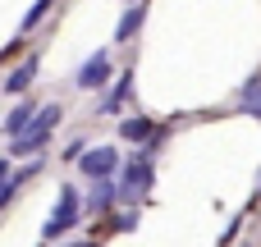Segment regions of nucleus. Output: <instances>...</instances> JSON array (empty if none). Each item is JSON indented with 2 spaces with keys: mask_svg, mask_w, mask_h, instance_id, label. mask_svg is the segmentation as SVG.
<instances>
[{
  "mask_svg": "<svg viewBox=\"0 0 261 247\" xmlns=\"http://www.w3.org/2000/svg\"><path fill=\"white\" fill-rule=\"evenodd\" d=\"M55 124H60V105H41L37 110V119L14 138V147H9V156H37L46 142H50V133H55Z\"/></svg>",
  "mask_w": 261,
  "mask_h": 247,
  "instance_id": "f257e3e1",
  "label": "nucleus"
},
{
  "mask_svg": "<svg viewBox=\"0 0 261 247\" xmlns=\"http://www.w3.org/2000/svg\"><path fill=\"white\" fill-rule=\"evenodd\" d=\"M147 188H151V165H147V156H133L124 165V179L115 183V197L119 202H138V197H147Z\"/></svg>",
  "mask_w": 261,
  "mask_h": 247,
  "instance_id": "f03ea898",
  "label": "nucleus"
},
{
  "mask_svg": "<svg viewBox=\"0 0 261 247\" xmlns=\"http://www.w3.org/2000/svg\"><path fill=\"white\" fill-rule=\"evenodd\" d=\"M78 225V193L73 188H60V206H55V215L46 220V238H60V234H69Z\"/></svg>",
  "mask_w": 261,
  "mask_h": 247,
  "instance_id": "7ed1b4c3",
  "label": "nucleus"
},
{
  "mask_svg": "<svg viewBox=\"0 0 261 247\" xmlns=\"http://www.w3.org/2000/svg\"><path fill=\"white\" fill-rule=\"evenodd\" d=\"M115 165H119V147H92V151L78 156V170H83L87 179H110Z\"/></svg>",
  "mask_w": 261,
  "mask_h": 247,
  "instance_id": "20e7f679",
  "label": "nucleus"
},
{
  "mask_svg": "<svg viewBox=\"0 0 261 247\" xmlns=\"http://www.w3.org/2000/svg\"><path fill=\"white\" fill-rule=\"evenodd\" d=\"M106 78H110V55H106V50H96V55H92V60H87V64L78 69V78H73V83L92 92V87H101Z\"/></svg>",
  "mask_w": 261,
  "mask_h": 247,
  "instance_id": "39448f33",
  "label": "nucleus"
},
{
  "mask_svg": "<svg viewBox=\"0 0 261 247\" xmlns=\"http://www.w3.org/2000/svg\"><path fill=\"white\" fill-rule=\"evenodd\" d=\"M128 92H133V73H119V83L106 92V101H101V115H119V105L128 101Z\"/></svg>",
  "mask_w": 261,
  "mask_h": 247,
  "instance_id": "423d86ee",
  "label": "nucleus"
},
{
  "mask_svg": "<svg viewBox=\"0 0 261 247\" xmlns=\"http://www.w3.org/2000/svg\"><path fill=\"white\" fill-rule=\"evenodd\" d=\"M37 110H41V105H32V101H23V105H14V110L5 115V133H9V138H18V133H23V128H28L32 119H37Z\"/></svg>",
  "mask_w": 261,
  "mask_h": 247,
  "instance_id": "0eeeda50",
  "label": "nucleus"
},
{
  "mask_svg": "<svg viewBox=\"0 0 261 247\" xmlns=\"http://www.w3.org/2000/svg\"><path fill=\"white\" fill-rule=\"evenodd\" d=\"M32 78H37V60H23V64L5 78V92H9V96H18V92H28V87H32Z\"/></svg>",
  "mask_w": 261,
  "mask_h": 247,
  "instance_id": "6e6552de",
  "label": "nucleus"
},
{
  "mask_svg": "<svg viewBox=\"0 0 261 247\" xmlns=\"http://www.w3.org/2000/svg\"><path fill=\"white\" fill-rule=\"evenodd\" d=\"M142 18H147V9H142V5H133V9L119 18V28H115V41H133V32L142 28Z\"/></svg>",
  "mask_w": 261,
  "mask_h": 247,
  "instance_id": "1a4fd4ad",
  "label": "nucleus"
},
{
  "mask_svg": "<svg viewBox=\"0 0 261 247\" xmlns=\"http://www.w3.org/2000/svg\"><path fill=\"white\" fill-rule=\"evenodd\" d=\"M110 202H115V183L110 179H96V188L87 193V211H106Z\"/></svg>",
  "mask_w": 261,
  "mask_h": 247,
  "instance_id": "9d476101",
  "label": "nucleus"
},
{
  "mask_svg": "<svg viewBox=\"0 0 261 247\" xmlns=\"http://www.w3.org/2000/svg\"><path fill=\"white\" fill-rule=\"evenodd\" d=\"M243 110H248L252 119H261V73L243 83Z\"/></svg>",
  "mask_w": 261,
  "mask_h": 247,
  "instance_id": "9b49d317",
  "label": "nucleus"
},
{
  "mask_svg": "<svg viewBox=\"0 0 261 247\" xmlns=\"http://www.w3.org/2000/svg\"><path fill=\"white\" fill-rule=\"evenodd\" d=\"M151 133V119H128V124H119V138H128V142H142Z\"/></svg>",
  "mask_w": 261,
  "mask_h": 247,
  "instance_id": "f8f14e48",
  "label": "nucleus"
},
{
  "mask_svg": "<svg viewBox=\"0 0 261 247\" xmlns=\"http://www.w3.org/2000/svg\"><path fill=\"white\" fill-rule=\"evenodd\" d=\"M50 5H55V0H37V5H32V9H28V14H23V32H32V28H37V23H41V14H46V9H50Z\"/></svg>",
  "mask_w": 261,
  "mask_h": 247,
  "instance_id": "ddd939ff",
  "label": "nucleus"
},
{
  "mask_svg": "<svg viewBox=\"0 0 261 247\" xmlns=\"http://www.w3.org/2000/svg\"><path fill=\"white\" fill-rule=\"evenodd\" d=\"M78 156H83V138H73V142L64 147V160H78Z\"/></svg>",
  "mask_w": 261,
  "mask_h": 247,
  "instance_id": "4468645a",
  "label": "nucleus"
},
{
  "mask_svg": "<svg viewBox=\"0 0 261 247\" xmlns=\"http://www.w3.org/2000/svg\"><path fill=\"white\" fill-rule=\"evenodd\" d=\"M133 225H138V215H133V211H124V215H119V220H115V229H124V234H128V229H133Z\"/></svg>",
  "mask_w": 261,
  "mask_h": 247,
  "instance_id": "2eb2a0df",
  "label": "nucleus"
},
{
  "mask_svg": "<svg viewBox=\"0 0 261 247\" xmlns=\"http://www.w3.org/2000/svg\"><path fill=\"white\" fill-rule=\"evenodd\" d=\"M5 179H9V160H0V183H5Z\"/></svg>",
  "mask_w": 261,
  "mask_h": 247,
  "instance_id": "dca6fc26",
  "label": "nucleus"
},
{
  "mask_svg": "<svg viewBox=\"0 0 261 247\" xmlns=\"http://www.w3.org/2000/svg\"><path fill=\"white\" fill-rule=\"evenodd\" d=\"M133 5H138V0H133Z\"/></svg>",
  "mask_w": 261,
  "mask_h": 247,
  "instance_id": "f3484780",
  "label": "nucleus"
}]
</instances>
